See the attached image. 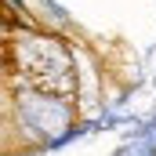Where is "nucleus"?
<instances>
[{"mask_svg": "<svg viewBox=\"0 0 156 156\" xmlns=\"http://www.w3.org/2000/svg\"><path fill=\"white\" fill-rule=\"evenodd\" d=\"M40 11H44V15H47V18H51L55 26H62V22H66V11H62V7H58L55 0H40Z\"/></svg>", "mask_w": 156, "mask_h": 156, "instance_id": "obj_1", "label": "nucleus"}]
</instances>
